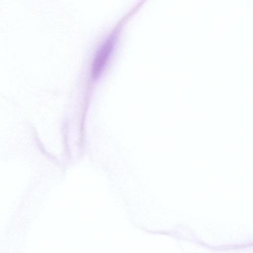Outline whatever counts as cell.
Wrapping results in <instances>:
<instances>
[{"label": "cell", "mask_w": 253, "mask_h": 253, "mask_svg": "<svg viewBox=\"0 0 253 253\" xmlns=\"http://www.w3.org/2000/svg\"><path fill=\"white\" fill-rule=\"evenodd\" d=\"M115 44L114 37L109 38L98 49L92 66V77L93 79L98 78L105 66L111 56Z\"/></svg>", "instance_id": "obj_1"}]
</instances>
